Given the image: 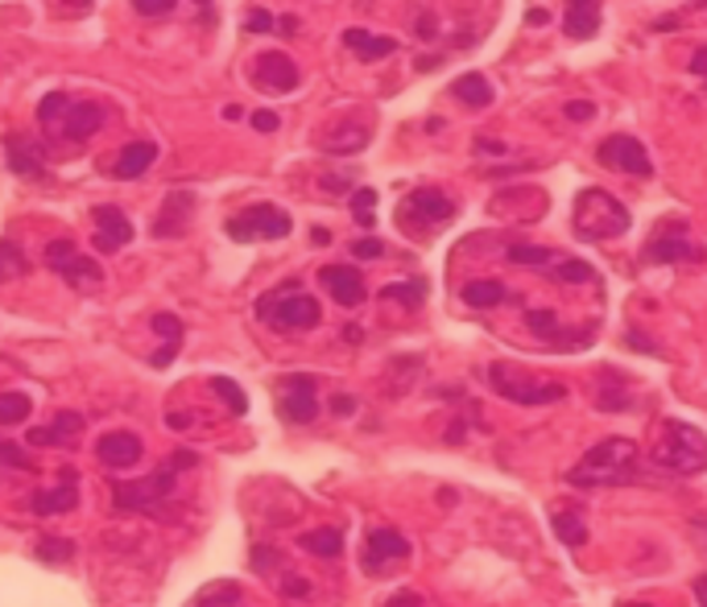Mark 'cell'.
Here are the masks:
<instances>
[{
  "label": "cell",
  "instance_id": "6da1fadb",
  "mask_svg": "<svg viewBox=\"0 0 707 607\" xmlns=\"http://www.w3.org/2000/svg\"><path fill=\"white\" fill-rule=\"evenodd\" d=\"M641 451L633 439H604L563 479L571 488H621L638 475Z\"/></svg>",
  "mask_w": 707,
  "mask_h": 607
},
{
  "label": "cell",
  "instance_id": "7a4b0ae2",
  "mask_svg": "<svg viewBox=\"0 0 707 607\" xmlns=\"http://www.w3.org/2000/svg\"><path fill=\"white\" fill-rule=\"evenodd\" d=\"M37 120H42V129H51L58 141H67V145H84L91 133H100L108 120V108L96 100H79V96H63V91H54L46 100L37 103Z\"/></svg>",
  "mask_w": 707,
  "mask_h": 607
},
{
  "label": "cell",
  "instance_id": "3957f363",
  "mask_svg": "<svg viewBox=\"0 0 707 607\" xmlns=\"http://www.w3.org/2000/svg\"><path fill=\"white\" fill-rule=\"evenodd\" d=\"M571 223H575V236L579 240L600 244V240L625 236L629 223H633V216H629V207L612 199L608 190L587 186V190H579V199H575V216H571Z\"/></svg>",
  "mask_w": 707,
  "mask_h": 607
},
{
  "label": "cell",
  "instance_id": "277c9868",
  "mask_svg": "<svg viewBox=\"0 0 707 607\" xmlns=\"http://www.w3.org/2000/svg\"><path fill=\"white\" fill-rule=\"evenodd\" d=\"M650 459H654L662 472L704 475L707 472V434L691 422H666Z\"/></svg>",
  "mask_w": 707,
  "mask_h": 607
},
{
  "label": "cell",
  "instance_id": "5b68a950",
  "mask_svg": "<svg viewBox=\"0 0 707 607\" xmlns=\"http://www.w3.org/2000/svg\"><path fill=\"white\" fill-rule=\"evenodd\" d=\"M257 319L277 327V331H311L319 327V302H314L307 289H298V282H286V286L269 289L257 302Z\"/></svg>",
  "mask_w": 707,
  "mask_h": 607
},
{
  "label": "cell",
  "instance_id": "8992f818",
  "mask_svg": "<svg viewBox=\"0 0 707 607\" xmlns=\"http://www.w3.org/2000/svg\"><path fill=\"white\" fill-rule=\"evenodd\" d=\"M224 232L236 244H253V240H286L294 232V223L274 202H253V207H244L241 216H232L224 223Z\"/></svg>",
  "mask_w": 707,
  "mask_h": 607
},
{
  "label": "cell",
  "instance_id": "52a82bcc",
  "mask_svg": "<svg viewBox=\"0 0 707 607\" xmlns=\"http://www.w3.org/2000/svg\"><path fill=\"white\" fill-rule=\"evenodd\" d=\"M488 380H493V388H497L500 397H509V401L518 405H551L567 397L563 385H554V380H530V376H521V372H509V364H493V368H488Z\"/></svg>",
  "mask_w": 707,
  "mask_h": 607
},
{
  "label": "cell",
  "instance_id": "ba28073f",
  "mask_svg": "<svg viewBox=\"0 0 707 607\" xmlns=\"http://www.w3.org/2000/svg\"><path fill=\"white\" fill-rule=\"evenodd\" d=\"M174 475L178 467L166 463V467H157L150 479H141V484H117L112 496H117V508H133V512H162V505L174 496Z\"/></svg>",
  "mask_w": 707,
  "mask_h": 607
},
{
  "label": "cell",
  "instance_id": "9c48e42d",
  "mask_svg": "<svg viewBox=\"0 0 707 607\" xmlns=\"http://www.w3.org/2000/svg\"><path fill=\"white\" fill-rule=\"evenodd\" d=\"M277 413L281 422L290 426H311L319 418V388H314V376L307 372H294L277 385Z\"/></svg>",
  "mask_w": 707,
  "mask_h": 607
},
{
  "label": "cell",
  "instance_id": "30bf717a",
  "mask_svg": "<svg viewBox=\"0 0 707 607\" xmlns=\"http://www.w3.org/2000/svg\"><path fill=\"white\" fill-rule=\"evenodd\" d=\"M596 157H600V166L621 169V174H629V178H650V174H654V162H650L645 145L629 133H612L608 141H600Z\"/></svg>",
  "mask_w": 707,
  "mask_h": 607
},
{
  "label": "cell",
  "instance_id": "8fae6325",
  "mask_svg": "<svg viewBox=\"0 0 707 607\" xmlns=\"http://www.w3.org/2000/svg\"><path fill=\"white\" fill-rule=\"evenodd\" d=\"M699 261V249L687 240V223H658L654 240L641 249V265H678Z\"/></svg>",
  "mask_w": 707,
  "mask_h": 607
},
{
  "label": "cell",
  "instance_id": "7c38bea8",
  "mask_svg": "<svg viewBox=\"0 0 707 607\" xmlns=\"http://www.w3.org/2000/svg\"><path fill=\"white\" fill-rule=\"evenodd\" d=\"M46 265H51L58 277H67L75 289H91L104 282V269H100L96 261H87V256L75 253L70 240H51V244H46Z\"/></svg>",
  "mask_w": 707,
  "mask_h": 607
},
{
  "label": "cell",
  "instance_id": "4fadbf2b",
  "mask_svg": "<svg viewBox=\"0 0 707 607\" xmlns=\"http://www.w3.org/2000/svg\"><path fill=\"white\" fill-rule=\"evenodd\" d=\"M401 558H410V541L401 538L397 529H368V538H364V571L368 574H380L389 562H401Z\"/></svg>",
  "mask_w": 707,
  "mask_h": 607
},
{
  "label": "cell",
  "instance_id": "5bb4252c",
  "mask_svg": "<svg viewBox=\"0 0 707 607\" xmlns=\"http://www.w3.org/2000/svg\"><path fill=\"white\" fill-rule=\"evenodd\" d=\"M298 63H294L290 54L281 51H269L257 58V70H253V84L261 87V91H274V96H286V91H294L298 87Z\"/></svg>",
  "mask_w": 707,
  "mask_h": 607
},
{
  "label": "cell",
  "instance_id": "9a60e30c",
  "mask_svg": "<svg viewBox=\"0 0 707 607\" xmlns=\"http://www.w3.org/2000/svg\"><path fill=\"white\" fill-rule=\"evenodd\" d=\"M96 249L100 253H121L124 244L133 240V223H129V216H124L121 207H112V202H104V207H96Z\"/></svg>",
  "mask_w": 707,
  "mask_h": 607
},
{
  "label": "cell",
  "instance_id": "2e32d148",
  "mask_svg": "<svg viewBox=\"0 0 707 607\" xmlns=\"http://www.w3.org/2000/svg\"><path fill=\"white\" fill-rule=\"evenodd\" d=\"M4 150H9V166L21 178H46V145L34 141L25 133H9L4 136Z\"/></svg>",
  "mask_w": 707,
  "mask_h": 607
},
{
  "label": "cell",
  "instance_id": "e0dca14e",
  "mask_svg": "<svg viewBox=\"0 0 707 607\" xmlns=\"http://www.w3.org/2000/svg\"><path fill=\"white\" fill-rule=\"evenodd\" d=\"M141 455H145V446H141L137 434H129V430H112L104 439L96 442V459L112 467V472H124V467H137Z\"/></svg>",
  "mask_w": 707,
  "mask_h": 607
},
{
  "label": "cell",
  "instance_id": "ac0fdd59",
  "mask_svg": "<svg viewBox=\"0 0 707 607\" xmlns=\"http://www.w3.org/2000/svg\"><path fill=\"white\" fill-rule=\"evenodd\" d=\"M422 220V223H448L451 216H455V202L443 195V190H434V186H422V190H415L410 199H406V207H401V220Z\"/></svg>",
  "mask_w": 707,
  "mask_h": 607
},
{
  "label": "cell",
  "instance_id": "d6986e66",
  "mask_svg": "<svg viewBox=\"0 0 707 607\" xmlns=\"http://www.w3.org/2000/svg\"><path fill=\"white\" fill-rule=\"evenodd\" d=\"M319 282H323V289H328L340 306H347V310L364 302V277L356 265H328V269L319 273Z\"/></svg>",
  "mask_w": 707,
  "mask_h": 607
},
{
  "label": "cell",
  "instance_id": "ffe728a7",
  "mask_svg": "<svg viewBox=\"0 0 707 607\" xmlns=\"http://www.w3.org/2000/svg\"><path fill=\"white\" fill-rule=\"evenodd\" d=\"M84 434V413H75V409H63L54 426H34L30 430V446H75Z\"/></svg>",
  "mask_w": 707,
  "mask_h": 607
},
{
  "label": "cell",
  "instance_id": "44dd1931",
  "mask_svg": "<svg viewBox=\"0 0 707 607\" xmlns=\"http://www.w3.org/2000/svg\"><path fill=\"white\" fill-rule=\"evenodd\" d=\"M79 505V475L75 472H63L58 479V488L51 492H34L30 496V508H34L37 517H54V512H70V508Z\"/></svg>",
  "mask_w": 707,
  "mask_h": 607
},
{
  "label": "cell",
  "instance_id": "7402d4cb",
  "mask_svg": "<svg viewBox=\"0 0 707 607\" xmlns=\"http://www.w3.org/2000/svg\"><path fill=\"white\" fill-rule=\"evenodd\" d=\"M195 216V199L190 195H166V207H162V216L154 220V236H187V223Z\"/></svg>",
  "mask_w": 707,
  "mask_h": 607
},
{
  "label": "cell",
  "instance_id": "603a6c76",
  "mask_svg": "<svg viewBox=\"0 0 707 607\" xmlns=\"http://www.w3.org/2000/svg\"><path fill=\"white\" fill-rule=\"evenodd\" d=\"M154 162H157L154 141H133V145H124L121 157L112 162V178H117V183H133V178H141Z\"/></svg>",
  "mask_w": 707,
  "mask_h": 607
},
{
  "label": "cell",
  "instance_id": "cb8c5ba5",
  "mask_svg": "<svg viewBox=\"0 0 707 607\" xmlns=\"http://www.w3.org/2000/svg\"><path fill=\"white\" fill-rule=\"evenodd\" d=\"M563 30L575 42H592V37L600 34V0H567Z\"/></svg>",
  "mask_w": 707,
  "mask_h": 607
},
{
  "label": "cell",
  "instance_id": "d4e9b609",
  "mask_svg": "<svg viewBox=\"0 0 707 607\" xmlns=\"http://www.w3.org/2000/svg\"><path fill=\"white\" fill-rule=\"evenodd\" d=\"M344 46L356 58H364V63H377V58H389V54L397 51L394 37H380V34H368V30H361V25H352V30H344Z\"/></svg>",
  "mask_w": 707,
  "mask_h": 607
},
{
  "label": "cell",
  "instance_id": "484cf974",
  "mask_svg": "<svg viewBox=\"0 0 707 607\" xmlns=\"http://www.w3.org/2000/svg\"><path fill=\"white\" fill-rule=\"evenodd\" d=\"M451 96L464 103V108H488L493 103V84L484 79L480 70H467L451 84Z\"/></svg>",
  "mask_w": 707,
  "mask_h": 607
},
{
  "label": "cell",
  "instance_id": "4316f807",
  "mask_svg": "<svg viewBox=\"0 0 707 607\" xmlns=\"http://www.w3.org/2000/svg\"><path fill=\"white\" fill-rule=\"evenodd\" d=\"M298 545H302L307 554H314V558H340V550H344V533H340V529H331V525H323V529L302 533V538H298Z\"/></svg>",
  "mask_w": 707,
  "mask_h": 607
},
{
  "label": "cell",
  "instance_id": "83f0119b",
  "mask_svg": "<svg viewBox=\"0 0 707 607\" xmlns=\"http://www.w3.org/2000/svg\"><path fill=\"white\" fill-rule=\"evenodd\" d=\"M509 298V289L500 286V282H467L464 286V302L476 306V310H493Z\"/></svg>",
  "mask_w": 707,
  "mask_h": 607
},
{
  "label": "cell",
  "instance_id": "f1b7e54d",
  "mask_svg": "<svg viewBox=\"0 0 707 607\" xmlns=\"http://www.w3.org/2000/svg\"><path fill=\"white\" fill-rule=\"evenodd\" d=\"M554 261H559V253L538 249V244H513V249H509V265H526V269H538V273H551Z\"/></svg>",
  "mask_w": 707,
  "mask_h": 607
},
{
  "label": "cell",
  "instance_id": "f546056e",
  "mask_svg": "<svg viewBox=\"0 0 707 607\" xmlns=\"http://www.w3.org/2000/svg\"><path fill=\"white\" fill-rule=\"evenodd\" d=\"M554 533H559V541L571 545V550L587 545V525L579 512H554Z\"/></svg>",
  "mask_w": 707,
  "mask_h": 607
},
{
  "label": "cell",
  "instance_id": "4dcf8cb0",
  "mask_svg": "<svg viewBox=\"0 0 707 607\" xmlns=\"http://www.w3.org/2000/svg\"><path fill=\"white\" fill-rule=\"evenodd\" d=\"M554 282H567V286H579V282H596V269L587 261H575V256H559L551 265Z\"/></svg>",
  "mask_w": 707,
  "mask_h": 607
},
{
  "label": "cell",
  "instance_id": "1f68e13d",
  "mask_svg": "<svg viewBox=\"0 0 707 607\" xmlns=\"http://www.w3.org/2000/svg\"><path fill=\"white\" fill-rule=\"evenodd\" d=\"M34 413V401L25 393H0V426H21Z\"/></svg>",
  "mask_w": 707,
  "mask_h": 607
},
{
  "label": "cell",
  "instance_id": "d6a6232c",
  "mask_svg": "<svg viewBox=\"0 0 707 607\" xmlns=\"http://www.w3.org/2000/svg\"><path fill=\"white\" fill-rule=\"evenodd\" d=\"M25 269H30V261H25V253L18 249V240L0 236V282H13V277H21Z\"/></svg>",
  "mask_w": 707,
  "mask_h": 607
},
{
  "label": "cell",
  "instance_id": "836d02e7",
  "mask_svg": "<svg viewBox=\"0 0 707 607\" xmlns=\"http://www.w3.org/2000/svg\"><path fill=\"white\" fill-rule=\"evenodd\" d=\"M352 216L361 223L364 232H373V223H377V190L373 186H361V190H352Z\"/></svg>",
  "mask_w": 707,
  "mask_h": 607
},
{
  "label": "cell",
  "instance_id": "e575fe53",
  "mask_svg": "<svg viewBox=\"0 0 707 607\" xmlns=\"http://www.w3.org/2000/svg\"><path fill=\"white\" fill-rule=\"evenodd\" d=\"M236 604H241V587L236 583H216L199 599H190L187 607H236Z\"/></svg>",
  "mask_w": 707,
  "mask_h": 607
},
{
  "label": "cell",
  "instance_id": "d590c367",
  "mask_svg": "<svg viewBox=\"0 0 707 607\" xmlns=\"http://www.w3.org/2000/svg\"><path fill=\"white\" fill-rule=\"evenodd\" d=\"M380 298L401 302L406 310H418V306H422V298H427V282H401V286H385V289H380Z\"/></svg>",
  "mask_w": 707,
  "mask_h": 607
},
{
  "label": "cell",
  "instance_id": "8d00e7d4",
  "mask_svg": "<svg viewBox=\"0 0 707 607\" xmlns=\"http://www.w3.org/2000/svg\"><path fill=\"white\" fill-rule=\"evenodd\" d=\"M344 136H331V141H323V150L328 153H356L368 145V129H361V124H352V129H340Z\"/></svg>",
  "mask_w": 707,
  "mask_h": 607
},
{
  "label": "cell",
  "instance_id": "74e56055",
  "mask_svg": "<svg viewBox=\"0 0 707 607\" xmlns=\"http://www.w3.org/2000/svg\"><path fill=\"white\" fill-rule=\"evenodd\" d=\"M37 562H51V566H58V562H67V558H75V541L67 538H42L37 541Z\"/></svg>",
  "mask_w": 707,
  "mask_h": 607
},
{
  "label": "cell",
  "instance_id": "f35d334b",
  "mask_svg": "<svg viewBox=\"0 0 707 607\" xmlns=\"http://www.w3.org/2000/svg\"><path fill=\"white\" fill-rule=\"evenodd\" d=\"M211 388L224 397V405L232 409V413H244V409H248V397H244V388L236 385V380H228V376H211Z\"/></svg>",
  "mask_w": 707,
  "mask_h": 607
},
{
  "label": "cell",
  "instance_id": "ab89813d",
  "mask_svg": "<svg viewBox=\"0 0 707 607\" xmlns=\"http://www.w3.org/2000/svg\"><path fill=\"white\" fill-rule=\"evenodd\" d=\"M274 30H277V18L265 13V9H253V13L244 18V34H274Z\"/></svg>",
  "mask_w": 707,
  "mask_h": 607
},
{
  "label": "cell",
  "instance_id": "60d3db41",
  "mask_svg": "<svg viewBox=\"0 0 707 607\" xmlns=\"http://www.w3.org/2000/svg\"><path fill=\"white\" fill-rule=\"evenodd\" d=\"M174 9H178V0H133V13H141V18H166Z\"/></svg>",
  "mask_w": 707,
  "mask_h": 607
},
{
  "label": "cell",
  "instance_id": "b9f144b4",
  "mask_svg": "<svg viewBox=\"0 0 707 607\" xmlns=\"http://www.w3.org/2000/svg\"><path fill=\"white\" fill-rule=\"evenodd\" d=\"M0 463H4V467H18V472H30V467H34L30 455H25L21 446H13V442H0Z\"/></svg>",
  "mask_w": 707,
  "mask_h": 607
},
{
  "label": "cell",
  "instance_id": "7bdbcfd3",
  "mask_svg": "<svg viewBox=\"0 0 707 607\" xmlns=\"http://www.w3.org/2000/svg\"><path fill=\"white\" fill-rule=\"evenodd\" d=\"M154 331L162 339H170V343H183V322H178V314H154Z\"/></svg>",
  "mask_w": 707,
  "mask_h": 607
},
{
  "label": "cell",
  "instance_id": "ee69618b",
  "mask_svg": "<svg viewBox=\"0 0 707 607\" xmlns=\"http://www.w3.org/2000/svg\"><path fill=\"white\" fill-rule=\"evenodd\" d=\"M352 256H356V261H380V256H385V244H380L377 236H364L352 244Z\"/></svg>",
  "mask_w": 707,
  "mask_h": 607
},
{
  "label": "cell",
  "instance_id": "f6af8a7d",
  "mask_svg": "<svg viewBox=\"0 0 707 607\" xmlns=\"http://www.w3.org/2000/svg\"><path fill=\"white\" fill-rule=\"evenodd\" d=\"M526 322L534 327L538 335H554V331H559V319H554V310H530V314H526Z\"/></svg>",
  "mask_w": 707,
  "mask_h": 607
},
{
  "label": "cell",
  "instance_id": "bcb514c9",
  "mask_svg": "<svg viewBox=\"0 0 707 607\" xmlns=\"http://www.w3.org/2000/svg\"><path fill=\"white\" fill-rule=\"evenodd\" d=\"M253 129H257V133H277V129H281V120H277V112H265V108H261V112H253Z\"/></svg>",
  "mask_w": 707,
  "mask_h": 607
},
{
  "label": "cell",
  "instance_id": "7dc6e473",
  "mask_svg": "<svg viewBox=\"0 0 707 607\" xmlns=\"http://www.w3.org/2000/svg\"><path fill=\"white\" fill-rule=\"evenodd\" d=\"M277 566V550H253V571H274Z\"/></svg>",
  "mask_w": 707,
  "mask_h": 607
},
{
  "label": "cell",
  "instance_id": "c3c4849f",
  "mask_svg": "<svg viewBox=\"0 0 707 607\" xmlns=\"http://www.w3.org/2000/svg\"><path fill=\"white\" fill-rule=\"evenodd\" d=\"M286 595H294V599H307V595H311V583H307V578H286Z\"/></svg>",
  "mask_w": 707,
  "mask_h": 607
},
{
  "label": "cell",
  "instance_id": "681fc988",
  "mask_svg": "<svg viewBox=\"0 0 707 607\" xmlns=\"http://www.w3.org/2000/svg\"><path fill=\"white\" fill-rule=\"evenodd\" d=\"M389 607H422V599H418V591H397Z\"/></svg>",
  "mask_w": 707,
  "mask_h": 607
},
{
  "label": "cell",
  "instance_id": "f907efd6",
  "mask_svg": "<svg viewBox=\"0 0 707 607\" xmlns=\"http://www.w3.org/2000/svg\"><path fill=\"white\" fill-rule=\"evenodd\" d=\"M567 117L571 120H592L596 117V108H592V103H567Z\"/></svg>",
  "mask_w": 707,
  "mask_h": 607
},
{
  "label": "cell",
  "instance_id": "816d5d0a",
  "mask_svg": "<svg viewBox=\"0 0 707 607\" xmlns=\"http://www.w3.org/2000/svg\"><path fill=\"white\" fill-rule=\"evenodd\" d=\"M691 70H695V75H707V46H699V51H695V58H691Z\"/></svg>",
  "mask_w": 707,
  "mask_h": 607
},
{
  "label": "cell",
  "instance_id": "f5cc1de1",
  "mask_svg": "<svg viewBox=\"0 0 707 607\" xmlns=\"http://www.w3.org/2000/svg\"><path fill=\"white\" fill-rule=\"evenodd\" d=\"M691 533H695L699 545H707V517H695V521H691Z\"/></svg>",
  "mask_w": 707,
  "mask_h": 607
},
{
  "label": "cell",
  "instance_id": "db71d44e",
  "mask_svg": "<svg viewBox=\"0 0 707 607\" xmlns=\"http://www.w3.org/2000/svg\"><path fill=\"white\" fill-rule=\"evenodd\" d=\"M691 591H695V604L707 607V574H699V578H695V587H691Z\"/></svg>",
  "mask_w": 707,
  "mask_h": 607
},
{
  "label": "cell",
  "instance_id": "11a10c76",
  "mask_svg": "<svg viewBox=\"0 0 707 607\" xmlns=\"http://www.w3.org/2000/svg\"><path fill=\"white\" fill-rule=\"evenodd\" d=\"M331 409H335V413H352V409H356V401H352V397H347V393H340V397H335V401H331Z\"/></svg>",
  "mask_w": 707,
  "mask_h": 607
},
{
  "label": "cell",
  "instance_id": "9f6ffc18",
  "mask_svg": "<svg viewBox=\"0 0 707 607\" xmlns=\"http://www.w3.org/2000/svg\"><path fill=\"white\" fill-rule=\"evenodd\" d=\"M476 153H505L500 141H476Z\"/></svg>",
  "mask_w": 707,
  "mask_h": 607
},
{
  "label": "cell",
  "instance_id": "6f0895ef",
  "mask_svg": "<svg viewBox=\"0 0 707 607\" xmlns=\"http://www.w3.org/2000/svg\"><path fill=\"white\" fill-rule=\"evenodd\" d=\"M277 30H281L286 37H294V30H298V18H281V21H277Z\"/></svg>",
  "mask_w": 707,
  "mask_h": 607
},
{
  "label": "cell",
  "instance_id": "680465c9",
  "mask_svg": "<svg viewBox=\"0 0 707 607\" xmlns=\"http://www.w3.org/2000/svg\"><path fill=\"white\" fill-rule=\"evenodd\" d=\"M311 240H314V244H328L331 232H328V228H314V236H311Z\"/></svg>",
  "mask_w": 707,
  "mask_h": 607
},
{
  "label": "cell",
  "instance_id": "91938a15",
  "mask_svg": "<svg viewBox=\"0 0 707 607\" xmlns=\"http://www.w3.org/2000/svg\"><path fill=\"white\" fill-rule=\"evenodd\" d=\"M542 21H551V13H542V9H534V13H530V25H542Z\"/></svg>",
  "mask_w": 707,
  "mask_h": 607
},
{
  "label": "cell",
  "instance_id": "94428289",
  "mask_svg": "<svg viewBox=\"0 0 707 607\" xmlns=\"http://www.w3.org/2000/svg\"><path fill=\"white\" fill-rule=\"evenodd\" d=\"M617 607H654V604H617Z\"/></svg>",
  "mask_w": 707,
  "mask_h": 607
}]
</instances>
